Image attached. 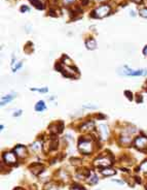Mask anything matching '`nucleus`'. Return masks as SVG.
<instances>
[{"label": "nucleus", "instance_id": "39448f33", "mask_svg": "<svg viewBox=\"0 0 147 190\" xmlns=\"http://www.w3.org/2000/svg\"><path fill=\"white\" fill-rule=\"evenodd\" d=\"M134 146L140 151H146L147 150V138L146 136H138L135 142H134Z\"/></svg>", "mask_w": 147, "mask_h": 190}, {"label": "nucleus", "instance_id": "dca6fc26", "mask_svg": "<svg viewBox=\"0 0 147 190\" xmlns=\"http://www.w3.org/2000/svg\"><path fill=\"white\" fill-rule=\"evenodd\" d=\"M41 147H42L41 142H35V143H33V144L31 145V149H32L34 152H37V151H40Z\"/></svg>", "mask_w": 147, "mask_h": 190}, {"label": "nucleus", "instance_id": "7c9ffc66", "mask_svg": "<svg viewBox=\"0 0 147 190\" xmlns=\"http://www.w3.org/2000/svg\"><path fill=\"white\" fill-rule=\"evenodd\" d=\"M143 54L145 55V56H147V46L144 48V50H143Z\"/></svg>", "mask_w": 147, "mask_h": 190}, {"label": "nucleus", "instance_id": "c85d7f7f", "mask_svg": "<svg viewBox=\"0 0 147 190\" xmlns=\"http://www.w3.org/2000/svg\"><path fill=\"white\" fill-rule=\"evenodd\" d=\"M21 11H29V8L27 7V6H22V7H21Z\"/></svg>", "mask_w": 147, "mask_h": 190}, {"label": "nucleus", "instance_id": "1a4fd4ad", "mask_svg": "<svg viewBox=\"0 0 147 190\" xmlns=\"http://www.w3.org/2000/svg\"><path fill=\"white\" fill-rule=\"evenodd\" d=\"M15 153L16 154V156H19V157H21V158L25 157V156L27 155L26 147L22 146V145H18V146L15 148Z\"/></svg>", "mask_w": 147, "mask_h": 190}, {"label": "nucleus", "instance_id": "9b49d317", "mask_svg": "<svg viewBox=\"0 0 147 190\" xmlns=\"http://www.w3.org/2000/svg\"><path fill=\"white\" fill-rule=\"evenodd\" d=\"M95 128V123L93 121H88L81 126V130L83 131H91Z\"/></svg>", "mask_w": 147, "mask_h": 190}, {"label": "nucleus", "instance_id": "393cba45", "mask_svg": "<svg viewBox=\"0 0 147 190\" xmlns=\"http://www.w3.org/2000/svg\"><path fill=\"white\" fill-rule=\"evenodd\" d=\"M75 0H63V2H64V4H66V5H69V4H71V3L74 2Z\"/></svg>", "mask_w": 147, "mask_h": 190}, {"label": "nucleus", "instance_id": "b1692460", "mask_svg": "<svg viewBox=\"0 0 147 190\" xmlns=\"http://www.w3.org/2000/svg\"><path fill=\"white\" fill-rule=\"evenodd\" d=\"M33 91H38V92H42V93H45L47 92V88H44V89H32Z\"/></svg>", "mask_w": 147, "mask_h": 190}, {"label": "nucleus", "instance_id": "0eeeda50", "mask_svg": "<svg viewBox=\"0 0 147 190\" xmlns=\"http://www.w3.org/2000/svg\"><path fill=\"white\" fill-rule=\"evenodd\" d=\"M99 132H100V136L103 140H107L108 139V136H109V128L108 126L105 124H100L99 125Z\"/></svg>", "mask_w": 147, "mask_h": 190}, {"label": "nucleus", "instance_id": "412c9836", "mask_svg": "<svg viewBox=\"0 0 147 190\" xmlns=\"http://www.w3.org/2000/svg\"><path fill=\"white\" fill-rule=\"evenodd\" d=\"M63 60L65 61L64 63H65V65L66 66H72V62H71V60L67 57V56H64V57H63Z\"/></svg>", "mask_w": 147, "mask_h": 190}, {"label": "nucleus", "instance_id": "f03ea898", "mask_svg": "<svg viewBox=\"0 0 147 190\" xmlns=\"http://www.w3.org/2000/svg\"><path fill=\"white\" fill-rule=\"evenodd\" d=\"M119 73L120 74H123V76H144L147 73V69H139V70H134V69H131L128 66H123V68H120Z\"/></svg>", "mask_w": 147, "mask_h": 190}, {"label": "nucleus", "instance_id": "ddd939ff", "mask_svg": "<svg viewBox=\"0 0 147 190\" xmlns=\"http://www.w3.org/2000/svg\"><path fill=\"white\" fill-rule=\"evenodd\" d=\"M86 48H88V50H95L96 49V47H97L96 41H95L94 38H90V39L86 41Z\"/></svg>", "mask_w": 147, "mask_h": 190}, {"label": "nucleus", "instance_id": "7ed1b4c3", "mask_svg": "<svg viewBox=\"0 0 147 190\" xmlns=\"http://www.w3.org/2000/svg\"><path fill=\"white\" fill-rule=\"evenodd\" d=\"M110 11H111V8L108 4H104V5H101L99 7L97 8L96 11H94L93 17H97V18H104L106 17L107 15H109Z\"/></svg>", "mask_w": 147, "mask_h": 190}, {"label": "nucleus", "instance_id": "4be33fe9", "mask_svg": "<svg viewBox=\"0 0 147 190\" xmlns=\"http://www.w3.org/2000/svg\"><path fill=\"white\" fill-rule=\"evenodd\" d=\"M139 14H140V16L144 17V18H147V8H142V9H140Z\"/></svg>", "mask_w": 147, "mask_h": 190}, {"label": "nucleus", "instance_id": "2f4dec72", "mask_svg": "<svg viewBox=\"0 0 147 190\" xmlns=\"http://www.w3.org/2000/svg\"><path fill=\"white\" fill-rule=\"evenodd\" d=\"M133 1H135L136 3H140L142 1V0H133Z\"/></svg>", "mask_w": 147, "mask_h": 190}, {"label": "nucleus", "instance_id": "9d476101", "mask_svg": "<svg viewBox=\"0 0 147 190\" xmlns=\"http://www.w3.org/2000/svg\"><path fill=\"white\" fill-rule=\"evenodd\" d=\"M31 171H32L34 175H39L41 171H43V166L39 163H35L33 165H31Z\"/></svg>", "mask_w": 147, "mask_h": 190}, {"label": "nucleus", "instance_id": "bb28decb", "mask_svg": "<svg viewBox=\"0 0 147 190\" xmlns=\"http://www.w3.org/2000/svg\"><path fill=\"white\" fill-rule=\"evenodd\" d=\"M76 161H79V159H71V163L72 164H74V165H76V164H79L80 162H76Z\"/></svg>", "mask_w": 147, "mask_h": 190}, {"label": "nucleus", "instance_id": "4468645a", "mask_svg": "<svg viewBox=\"0 0 147 190\" xmlns=\"http://www.w3.org/2000/svg\"><path fill=\"white\" fill-rule=\"evenodd\" d=\"M15 97H16V95L15 94H9V95H7V96L2 97V99H1V106H5L6 103L11 102Z\"/></svg>", "mask_w": 147, "mask_h": 190}, {"label": "nucleus", "instance_id": "423d86ee", "mask_svg": "<svg viewBox=\"0 0 147 190\" xmlns=\"http://www.w3.org/2000/svg\"><path fill=\"white\" fill-rule=\"evenodd\" d=\"M3 161L6 164H16V154L13 152H6L3 154Z\"/></svg>", "mask_w": 147, "mask_h": 190}, {"label": "nucleus", "instance_id": "6e6552de", "mask_svg": "<svg viewBox=\"0 0 147 190\" xmlns=\"http://www.w3.org/2000/svg\"><path fill=\"white\" fill-rule=\"evenodd\" d=\"M63 130V123H53V124L49 126V131H51L53 134H57V133L61 132Z\"/></svg>", "mask_w": 147, "mask_h": 190}, {"label": "nucleus", "instance_id": "aec40b11", "mask_svg": "<svg viewBox=\"0 0 147 190\" xmlns=\"http://www.w3.org/2000/svg\"><path fill=\"white\" fill-rule=\"evenodd\" d=\"M30 1L32 2V4L35 6V7H37V8H43L42 3L40 2L39 0H30Z\"/></svg>", "mask_w": 147, "mask_h": 190}, {"label": "nucleus", "instance_id": "473e14b6", "mask_svg": "<svg viewBox=\"0 0 147 190\" xmlns=\"http://www.w3.org/2000/svg\"><path fill=\"white\" fill-rule=\"evenodd\" d=\"M19 190H21V189H19Z\"/></svg>", "mask_w": 147, "mask_h": 190}, {"label": "nucleus", "instance_id": "f257e3e1", "mask_svg": "<svg viewBox=\"0 0 147 190\" xmlns=\"http://www.w3.org/2000/svg\"><path fill=\"white\" fill-rule=\"evenodd\" d=\"M78 149L83 154H91L94 150V145L92 140L80 139L79 143H78Z\"/></svg>", "mask_w": 147, "mask_h": 190}, {"label": "nucleus", "instance_id": "f8f14e48", "mask_svg": "<svg viewBox=\"0 0 147 190\" xmlns=\"http://www.w3.org/2000/svg\"><path fill=\"white\" fill-rule=\"evenodd\" d=\"M120 142H121V144L128 146L129 144H131L132 143V136H129V134H125V133H123L121 139H120Z\"/></svg>", "mask_w": 147, "mask_h": 190}, {"label": "nucleus", "instance_id": "a878e982", "mask_svg": "<svg viewBox=\"0 0 147 190\" xmlns=\"http://www.w3.org/2000/svg\"><path fill=\"white\" fill-rule=\"evenodd\" d=\"M125 94L127 95V97H128L129 99H132V98H133V96H132V93L130 92V91H126V92H125Z\"/></svg>", "mask_w": 147, "mask_h": 190}, {"label": "nucleus", "instance_id": "c756f323", "mask_svg": "<svg viewBox=\"0 0 147 190\" xmlns=\"http://www.w3.org/2000/svg\"><path fill=\"white\" fill-rule=\"evenodd\" d=\"M21 114H22V111H18L16 113H15V114H13V116H15V117H16V116H20Z\"/></svg>", "mask_w": 147, "mask_h": 190}, {"label": "nucleus", "instance_id": "6ab92c4d", "mask_svg": "<svg viewBox=\"0 0 147 190\" xmlns=\"http://www.w3.org/2000/svg\"><path fill=\"white\" fill-rule=\"evenodd\" d=\"M139 171H143V173H147V160L143 161L141 163V165L139 166Z\"/></svg>", "mask_w": 147, "mask_h": 190}, {"label": "nucleus", "instance_id": "2eb2a0df", "mask_svg": "<svg viewBox=\"0 0 147 190\" xmlns=\"http://www.w3.org/2000/svg\"><path fill=\"white\" fill-rule=\"evenodd\" d=\"M115 173H116V171H115L114 169L108 168V167H105L104 169L101 171V174L103 175V176H113V175H115Z\"/></svg>", "mask_w": 147, "mask_h": 190}, {"label": "nucleus", "instance_id": "f3484780", "mask_svg": "<svg viewBox=\"0 0 147 190\" xmlns=\"http://www.w3.org/2000/svg\"><path fill=\"white\" fill-rule=\"evenodd\" d=\"M45 109H46L45 104H44L43 101H38V102L36 103V106H35V110H36L37 112H42Z\"/></svg>", "mask_w": 147, "mask_h": 190}, {"label": "nucleus", "instance_id": "a211bd4d", "mask_svg": "<svg viewBox=\"0 0 147 190\" xmlns=\"http://www.w3.org/2000/svg\"><path fill=\"white\" fill-rule=\"evenodd\" d=\"M90 179L88 180V182L90 183V184H96V183H98V178H97V176L94 173H92L91 176L88 177Z\"/></svg>", "mask_w": 147, "mask_h": 190}, {"label": "nucleus", "instance_id": "5701e85b", "mask_svg": "<svg viewBox=\"0 0 147 190\" xmlns=\"http://www.w3.org/2000/svg\"><path fill=\"white\" fill-rule=\"evenodd\" d=\"M83 108H84V109H92V110L97 109V106H93V104H84V106H83Z\"/></svg>", "mask_w": 147, "mask_h": 190}, {"label": "nucleus", "instance_id": "cd10ccee", "mask_svg": "<svg viewBox=\"0 0 147 190\" xmlns=\"http://www.w3.org/2000/svg\"><path fill=\"white\" fill-rule=\"evenodd\" d=\"M70 190H84L83 188H81V187H78V186H73L72 188Z\"/></svg>", "mask_w": 147, "mask_h": 190}, {"label": "nucleus", "instance_id": "20e7f679", "mask_svg": "<svg viewBox=\"0 0 147 190\" xmlns=\"http://www.w3.org/2000/svg\"><path fill=\"white\" fill-rule=\"evenodd\" d=\"M112 164V158L110 156H102L95 160V165L100 167H108Z\"/></svg>", "mask_w": 147, "mask_h": 190}]
</instances>
